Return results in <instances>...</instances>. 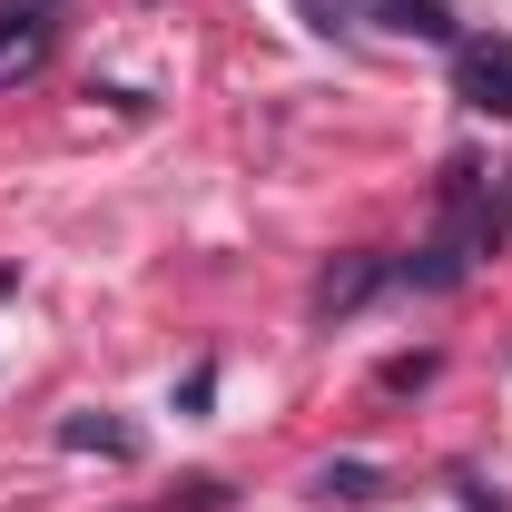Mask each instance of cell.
<instances>
[{
	"instance_id": "6da1fadb",
	"label": "cell",
	"mask_w": 512,
	"mask_h": 512,
	"mask_svg": "<svg viewBox=\"0 0 512 512\" xmlns=\"http://www.w3.org/2000/svg\"><path fill=\"white\" fill-rule=\"evenodd\" d=\"M493 247H503V197H493V178H483L473 158H453L444 168V227L424 237L414 286H463V266L493 256Z\"/></svg>"
},
{
	"instance_id": "7a4b0ae2",
	"label": "cell",
	"mask_w": 512,
	"mask_h": 512,
	"mask_svg": "<svg viewBox=\"0 0 512 512\" xmlns=\"http://www.w3.org/2000/svg\"><path fill=\"white\" fill-rule=\"evenodd\" d=\"M50 50H60V10L50 0H0V89L40 79Z\"/></svg>"
},
{
	"instance_id": "3957f363",
	"label": "cell",
	"mask_w": 512,
	"mask_h": 512,
	"mask_svg": "<svg viewBox=\"0 0 512 512\" xmlns=\"http://www.w3.org/2000/svg\"><path fill=\"white\" fill-rule=\"evenodd\" d=\"M453 89L483 119H512V40H453Z\"/></svg>"
},
{
	"instance_id": "277c9868",
	"label": "cell",
	"mask_w": 512,
	"mask_h": 512,
	"mask_svg": "<svg viewBox=\"0 0 512 512\" xmlns=\"http://www.w3.org/2000/svg\"><path fill=\"white\" fill-rule=\"evenodd\" d=\"M375 286H384V256H345V266H325V276H316V316H325V325L355 316Z\"/></svg>"
},
{
	"instance_id": "5b68a950",
	"label": "cell",
	"mask_w": 512,
	"mask_h": 512,
	"mask_svg": "<svg viewBox=\"0 0 512 512\" xmlns=\"http://www.w3.org/2000/svg\"><path fill=\"white\" fill-rule=\"evenodd\" d=\"M60 444H69V453H109V463H138V434H128L119 414H69Z\"/></svg>"
},
{
	"instance_id": "8992f818",
	"label": "cell",
	"mask_w": 512,
	"mask_h": 512,
	"mask_svg": "<svg viewBox=\"0 0 512 512\" xmlns=\"http://www.w3.org/2000/svg\"><path fill=\"white\" fill-rule=\"evenodd\" d=\"M384 30H404V40H453V10L444 0H365Z\"/></svg>"
},
{
	"instance_id": "52a82bcc",
	"label": "cell",
	"mask_w": 512,
	"mask_h": 512,
	"mask_svg": "<svg viewBox=\"0 0 512 512\" xmlns=\"http://www.w3.org/2000/svg\"><path fill=\"white\" fill-rule=\"evenodd\" d=\"M316 493H325V503H375V493H384V473H375V463H325V473H316Z\"/></svg>"
}]
</instances>
